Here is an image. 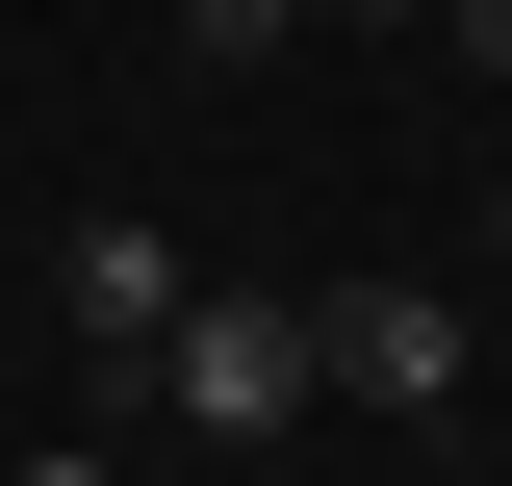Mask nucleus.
I'll use <instances>...</instances> for the list:
<instances>
[{
	"label": "nucleus",
	"mask_w": 512,
	"mask_h": 486,
	"mask_svg": "<svg viewBox=\"0 0 512 486\" xmlns=\"http://www.w3.org/2000/svg\"><path fill=\"white\" fill-rule=\"evenodd\" d=\"M154 410L256 461V435H308V410H333V333H308V307H256V282H205L180 333H154Z\"/></svg>",
	"instance_id": "f257e3e1"
},
{
	"label": "nucleus",
	"mask_w": 512,
	"mask_h": 486,
	"mask_svg": "<svg viewBox=\"0 0 512 486\" xmlns=\"http://www.w3.org/2000/svg\"><path fill=\"white\" fill-rule=\"evenodd\" d=\"M52 307H77V333H103L128 384H154V333H180L205 282H180V231H154V205H77V231H52Z\"/></svg>",
	"instance_id": "f03ea898"
},
{
	"label": "nucleus",
	"mask_w": 512,
	"mask_h": 486,
	"mask_svg": "<svg viewBox=\"0 0 512 486\" xmlns=\"http://www.w3.org/2000/svg\"><path fill=\"white\" fill-rule=\"evenodd\" d=\"M308 333H333V410H461V307L436 282H333Z\"/></svg>",
	"instance_id": "7ed1b4c3"
},
{
	"label": "nucleus",
	"mask_w": 512,
	"mask_h": 486,
	"mask_svg": "<svg viewBox=\"0 0 512 486\" xmlns=\"http://www.w3.org/2000/svg\"><path fill=\"white\" fill-rule=\"evenodd\" d=\"M0 486H128V461H103V435H52V461H0Z\"/></svg>",
	"instance_id": "20e7f679"
},
{
	"label": "nucleus",
	"mask_w": 512,
	"mask_h": 486,
	"mask_svg": "<svg viewBox=\"0 0 512 486\" xmlns=\"http://www.w3.org/2000/svg\"><path fill=\"white\" fill-rule=\"evenodd\" d=\"M282 26H410V0H282Z\"/></svg>",
	"instance_id": "39448f33"
},
{
	"label": "nucleus",
	"mask_w": 512,
	"mask_h": 486,
	"mask_svg": "<svg viewBox=\"0 0 512 486\" xmlns=\"http://www.w3.org/2000/svg\"><path fill=\"white\" fill-rule=\"evenodd\" d=\"M461 52H487V77H512V0H461Z\"/></svg>",
	"instance_id": "423d86ee"
}]
</instances>
